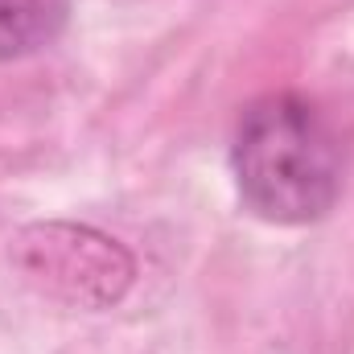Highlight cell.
<instances>
[{
  "label": "cell",
  "mask_w": 354,
  "mask_h": 354,
  "mask_svg": "<svg viewBox=\"0 0 354 354\" xmlns=\"http://www.w3.org/2000/svg\"><path fill=\"white\" fill-rule=\"evenodd\" d=\"M71 0H0V62L50 46L66 25Z\"/></svg>",
  "instance_id": "obj_2"
},
{
  "label": "cell",
  "mask_w": 354,
  "mask_h": 354,
  "mask_svg": "<svg viewBox=\"0 0 354 354\" xmlns=\"http://www.w3.org/2000/svg\"><path fill=\"white\" fill-rule=\"evenodd\" d=\"M231 161L243 202L268 223H313L342 189V145L297 95H264L243 111Z\"/></svg>",
  "instance_id": "obj_1"
}]
</instances>
